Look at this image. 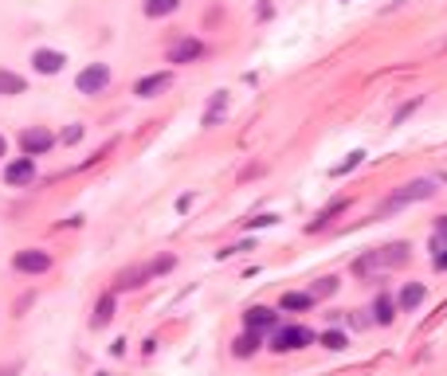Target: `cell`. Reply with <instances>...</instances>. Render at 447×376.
<instances>
[{
    "label": "cell",
    "instance_id": "obj_22",
    "mask_svg": "<svg viewBox=\"0 0 447 376\" xmlns=\"http://www.w3.org/2000/svg\"><path fill=\"white\" fill-rule=\"evenodd\" d=\"M110 318H114V294H106V298L98 302V314H94V326H106Z\"/></svg>",
    "mask_w": 447,
    "mask_h": 376
},
{
    "label": "cell",
    "instance_id": "obj_4",
    "mask_svg": "<svg viewBox=\"0 0 447 376\" xmlns=\"http://www.w3.org/2000/svg\"><path fill=\"white\" fill-rule=\"evenodd\" d=\"M106 86H110V67H106V63H86V67L79 71V79H75V91L79 94H91V98H94V94H102Z\"/></svg>",
    "mask_w": 447,
    "mask_h": 376
},
{
    "label": "cell",
    "instance_id": "obj_19",
    "mask_svg": "<svg viewBox=\"0 0 447 376\" xmlns=\"http://www.w3.org/2000/svg\"><path fill=\"white\" fill-rule=\"evenodd\" d=\"M181 8V0H145V16H173Z\"/></svg>",
    "mask_w": 447,
    "mask_h": 376
},
{
    "label": "cell",
    "instance_id": "obj_6",
    "mask_svg": "<svg viewBox=\"0 0 447 376\" xmlns=\"http://www.w3.org/2000/svg\"><path fill=\"white\" fill-rule=\"evenodd\" d=\"M12 267L24 270V275H43V270H51V255L40 251V247H28V251H16Z\"/></svg>",
    "mask_w": 447,
    "mask_h": 376
},
{
    "label": "cell",
    "instance_id": "obj_21",
    "mask_svg": "<svg viewBox=\"0 0 447 376\" xmlns=\"http://www.w3.org/2000/svg\"><path fill=\"white\" fill-rule=\"evenodd\" d=\"M361 161H365V149H353L346 161H341V165H334V169H329V173H334V176H346V173H353V169L361 165Z\"/></svg>",
    "mask_w": 447,
    "mask_h": 376
},
{
    "label": "cell",
    "instance_id": "obj_10",
    "mask_svg": "<svg viewBox=\"0 0 447 376\" xmlns=\"http://www.w3.org/2000/svg\"><path fill=\"white\" fill-rule=\"evenodd\" d=\"M63 63H67V55H63V51H47V47H40V51L32 55V67L40 71V75H60Z\"/></svg>",
    "mask_w": 447,
    "mask_h": 376
},
{
    "label": "cell",
    "instance_id": "obj_18",
    "mask_svg": "<svg viewBox=\"0 0 447 376\" xmlns=\"http://www.w3.org/2000/svg\"><path fill=\"white\" fill-rule=\"evenodd\" d=\"M28 91V83L16 75V71H4L0 67V94H24Z\"/></svg>",
    "mask_w": 447,
    "mask_h": 376
},
{
    "label": "cell",
    "instance_id": "obj_26",
    "mask_svg": "<svg viewBox=\"0 0 447 376\" xmlns=\"http://www.w3.org/2000/svg\"><path fill=\"white\" fill-rule=\"evenodd\" d=\"M79 137H83V125H67V130H63V142L67 145H75Z\"/></svg>",
    "mask_w": 447,
    "mask_h": 376
},
{
    "label": "cell",
    "instance_id": "obj_14",
    "mask_svg": "<svg viewBox=\"0 0 447 376\" xmlns=\"http://www.w3.org/2000/svg\"><path fill=\"white\" fill-rule=\"evenodd\" d=\"M392 318H397V302L388 298V294H380V298L373 302V321H377V326H388Z\"/></svg>",
    "mask_w": 447,
    "mask_h": 376
},
{
    "label": "cell",
    "instance_id": "obj_24",
    "mask_svg": "<svg viewBox=\"0 0 447 376\" xmlns=\"http://www.w3.org/2000/svg\"><path fill=\"white\" fill-rule=\"evenodd\" d=\"M420 106H424V98H412V102H404V106H400L397 114H392V125H400V122H404L408 114H412V110H420Z\"/></svg>",
    "mask_w": 447,
    "mask_h": 376
},
{
    "label": "cell",
    "instance_id": "obj_27",
    "mask_svg": "<svg viewBox=\"0 0 447 376\" xmlns=\"http://www.w3.org/2000/svg\"><path fill=\"white\" fill-rule=\"evenodd\" d=\"M271 224H278V220L275 216H259V220H251L247 227H271Z\"/></svg>",
    "mask_w": 447,
    "mask_h": 376
},
{
    "label": "cell",
    "instance_id": "obj_7",
    "mask_svg": "<svg viewBox=\"0 0 447 376\" xmlns=\"http://www.w3.org/2000/svg\"><path fill=\"white\" fill-rule=\"evenodd\" d=\"M51 145H55V137H51L47 130H40V125H32V130L20 134V149H24V157H43Z\"/></svg>",
    "mask_w": 447,
    "mask_h": 376
},
{
    "label": "cell",
    "instance_id": "obj_15",
    "mask_svg": "<svg viewBox=\"0 0 447 376\" xmlns=\"http://www.w3.org/2000/svg\"><path fill=\"white\" fill-rule=\"evenodd\" d=\"M424 302V283H408L397 298V309H416Z\"/></svg>",
    "mask_w": 447,
    "mask_h": 376
},
{
    "label": "cell",
    "instance_id": "obj_9",
    "mask_svg": "<svg viewBox=\"0 0 447 376\" xmlns=\"http://www.w3.org/2000/svg\"><path fill=\"white\" fill-rule=\"evenodd\" d=\"M244 326L251 329V334H267V329L278 326V318H275V309H267V306H251L244 314Z\"/></svg>",
    "mask_w": 447,
    "mask_h": 376
},
{
    "label": "cell",
    "instance_id": "obj_28",
    "mask_svg": "<svg viewBox=\"0 0 447 376\" xmlns=\"http://www.w3.org/2000/svg\"><path fill=\"white\" fill-rule=\"evenodd\" d=\"M436 267H439V270H447V255H436Z\"/></svg>",
    "mask_w": 447,
    "mask_h": 376
},
{
    "label": "cell",
    "instance_id": "obj_16",
    "mask_svg": "<svg viewBox=\"0 0 447 376\" xmlns=\"http://www.w3.org/2000/svg\"><path fill=\"white\" fill-rule=\"evenodd\" d=\"M278 306H283V309H298V314H302V309H310V306H314V294H298V290H287V294H283V298H278Z\"/></svg>",
    "mask_w": 447,
    "mask_h": 376
},
{
    "label": "cell",
    "instance_id": "obj_3",
    "mask_svg": "<svg viewBox=\"0 0 447 376\" xmlns=\"http://www.w3.org/2000/svg\"><path fill=\"white\" fill-rule=\"evenodd\" d=\"M310 341H314V329H306V326H275L271 349L275 353H290V349H306Z\"/></svg>",
    "mask_w": 447,
    "mask_h": 376
},
{
    "label": "cell",
    "instance_id": "obj_8",
    "mask_svg": "<svg viewBox=\"0 0 447 376\" xmlns=\"http://www.w3.org/2000/svg\"><path fill=\"white\" fill-rule=\"evenodd\" d=\"M169 86H173V75H169V71H157V75L137 79V83H134V94H137V98H153V94L169 91Z\"/></svg>",
    "mask_w": 447,
    "mask_h": 376
},
{
    "label": "cell",
    "instance_id": "obj_11",
    "mask_svg": "<svg viewBox=\"0 0 447 376\" xmlns=\"http://www.w3.org/2000/svg\"><path fill=\"white\" fill-rule=\"evenodd\" d=\"M4 181H9L12 188H20V184H32V181H35V161H32V157L12 161V165L4 169Z\"/></svg>",
    "mask_w": 447,
    "mask_h": 376
},
{
    "label": "cell",
    "instance_id": "obj_23",
    "mask_svg": "<svg viewBox=\"0 0 447 376\" xmlns=\"http://www.w3.org/2000/svg\"><path fill=\"white\" fill-rule=\"evenodd\" d=\"M322 345H326V349H346V334H341V329H326V334H322Z\"/></svg>",
    "mask_w": 447,
    "mask_h": 376
},
{
    "label": "cell",
    "instance_id": "obj_17",
    "mask_svg": "<svg viewBox=\"0 0 447 376\" xmlns=\"http://www.w3.org/2000/svg\"><path fill=\"white\" fill-rule=\"evenodd\" d=\"M259 341H263V334H251V329H247L244 337H236V345H232V353H236V357H255V349H259Z\"/></svg>",
    "mask_w": 447,
    "mask_h": 376
},
{
    "label": "cell",
    "instance_id": "obj_2",
    "mask_svg": "<svg viewBox=\"0 0 447 376\" xmlns=\"http://www.w3.org/2000/svg\"><path fill=\"white\" fill-rule=\"evenodd\" d=\"M428 196H436V184L431 181H408L404 188H397L392 196H385V200L377 204V216L400 212V208H408V204H416V200H428Z\"/></svg>",
    "mask_w": 447,
    "mask_h": 376
},
{
    "label": "cell",
    "instance_id": "obj_13",
    "mask_svg": "<svg viewBox=\"0 0 447 376\" xmlns=\"http://www.w3.org/2000/svg\"><path fill=\"white\" fill-rule=\"evenodd\" d=\"M224 110H228V91H216L212 94V102L204 106V114H200V125L204 130H212V125H220V118H224Z\"/></svg>",
    "mask_w": 447,
    "mask_h": 376
},
{
    "label": "cell",
    "instance_id": "obj_30",
    "mask_svg": "<svg viewBox=\"0 0 447 376\" xmlns=\"http://www.w3.org/2000/svg\"><path fill=\"white\" fill-rule=\"evenodd\" d=\"M4 153H9V142H4V137H0V157H4Z\"/></svg>",
    "mask_w": 447,
    "mask_h": 376
},
{
    "label": "cell",
    "instance_id": "obj_20",
    "mask_svg": "<svg viewBox=\"0 0 447 376\" xmlns=\"http://www.w3.org/2000/svg\"><path fill=\"white\" fill-rule=\"evenodd\" d=\"M346 208H349V200H338V204H329L326 212H318V220H314V224H310V232H318V227H326L329 220H334V216H341V212H346Z\"/></svg>",
    "mask_w": 447,
    "mask_h": 376
},
{
    "label": "cell",
    "instance_id": "obj_29",
    "mask_svg": "<svg viewBox=\"0 0 447 376\" xmlns=\"http://www.w3.org/2000/svg\"><path fill=\"white\" fill-rule=\"evenodd\" d=\"M436 227H439V235H447V216H439V224H436Z\"/></svg>",
    "mask_w": 447,
    "mask_h": 376
},
{
    "label": "cell",
    "instance_id": "obj_12",
    "mask_svg": "<svg viewBox=\"0 0 447 376\" xmlns=\"http://www.w3.org/2000/svg\"><path fill=\"white\" fill-rule=\"evenodd\" d=\"M204 55V43L200 40H177L169 47V63H193V59Z\"/></svg>",
    "mask_w": 447,
    "mask_h": 376
},
{
    "label": "cell",
    "instance_id": "obj_1",
    "mask_svg": "<svg viewBox=\"0 0 447 376\" xmlns=\"http://www.w3.org/2000/svg\"><path fill=\"white\" fill-rule=\"evenodd\" d=\"M408 263V243H388V247H377L361 259H353V275H377V270H392Z\"/></svg>",
    "mask_w": 447,
    "mask_h": 376
},
{
    "label": "cell",
    "instance_id": "obj_25",
    "mask_svg": "<svg viewBox=\"0 0 447 376\" xmlns=\"http://www.w3.org/2000/svg\"><path fill=\"white\" fill-rule=\"evenodd\" d=\"M318 294H338V278H334V275L318 278V283H314V298H318Z\"/></svg>",
    "mask_w": 447,
    "mask_h": 376
},
{
    "label": "cell",
    "instance_id": "obj_5",
    "mask_svg": "<svg viewBox=\"0 0 447 376\" xmlns=\"http://www.w3.org/2000/svg\"><path fill=\"white\" fill-rule=\"evenodd\" d=\"M165 270H173V259L165 255V259H157V263H149V267H137V270H122V278H118V290H134V286H142L145 278H153V275H165Z\"/></svg>",
    "mask_w": 447,
    "mask_h": 376
}]
</instances>
